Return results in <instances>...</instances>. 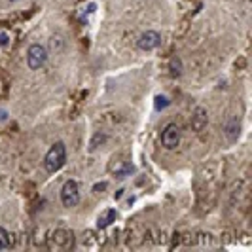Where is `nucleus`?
Masks as SVG:
<instances>
[{"mask_svg": "<svg viewBox=\"0 0 252 252\" xmlns=\"http://www.w3.org/2000/svg\"><path fill=\"white\" fill-rule=\"evenodd\" d=\"M10 42V34L6 31H0V46H6Z\"/></svg>", "mask_w": 252, "mask_h": 252, "instance_id": "2eb2a0df", "label": "nucleus"}, {"mask_svg": "<svg viewBox=\"0 0 252 252\" xmlns=\"http://www.w3.org/2000/svg\"><path fill=\"white\" fill-rule=\"evenodd\" d=\"M10 245H12V237H10V233H8L4 227H0V251L10 249Z\"/></svg>", "mask_w": 252, "mask_h": 252, "instance_id": "f8f14e48", "label": "nucleus"}, {"mask_svg": "<svg viewBox=\"0 0 252 252\" xmlns=\"http://www.w3.org/2000/svg\"><path fill=\"white\" fill-rule=\"evenodd\" d=\"M133 171H135L133 163L129 159H126V158H122V156H114L112 159H110V163H108V173L118 178L129 177Z\"/></svg>", "mask_w": 252, "mask_h": 252, "instance_id": "39448f33", "label": "nucleus"}, {"mask_svg": "<svg viewBox=\"0 0 252 252\" xmlns=\"http://www.w3.org/2000/svg\"><path fill=\"white\" fill-rule=\"evenodd\" d=\"M182 139V131L177 124H167L161 131V144L165 150H175Z\"/></svg>", "mask_w": 252, "mask_h": 252, "instance_id": "20e7f679", "label": "nucleus"}, {"mask_svg": "<svg viewBox=\"0 0 252 252\" xmlns=\"http://www.w3.org/2000/svg\"><path fill=\"white\" fill-rule=\"evenodd\" d=\"M72 231H68V229H55L53 233H51V247H57V249H68V247H72Z\"/></svg>", "mask_w": 252, "mask_h": 252, "instance_id": "6e6552de", "label": "nucleus"}, {"mask_svg": "<svg viewBox=\"0 0 252 252\" xmlns=\"http://www.w3.org/2000/svg\"><path fill=\"white\" fill-rule=\"evenodd\" d=\"M48 61V48L42 44H31L27 50V66L31 70H40Z\"/></svg>", "mask_w": 252, "mask_h": 252, "instance_id": "f03ea898", "label": "nucleus"}, {"mask_svg": "<svg viewBox=\"0 0 252 252\" xmlns=\"http://www.w3.org/2000/svg\"><path fill=\"white\" fill-rule=\"evenodd\" d=\"M161 42H163V38L158 31H146L137 40V48L140 51H154L161 46Z\"/></svg>", "mask_w": 252, "mask_h": 252, "instance_id": "423d86ee", "label": "nucleus"}, {"mask_svg": "<svg viewBox=\"0 0 252 252\" xmlns=\"http://www.w3.org/2000/svg\"><path fill=\"white\" fill-rule=\"evenodd\" d=\"M169 104H171V101H169L165 95H158V97H156V110H158V112H159V110H165Z\"/></svg>", "mask_w": 252, "mask_h": 252, "instance_id": "4468645a", "label": "nucleus"}, {"mask_svg": "<svg viewBox=\"0 0 252 252\" xmlns=\"http://www.w3.org/2000/svg\"><path fill=\"white\" fill-rule=\"evenodd\" d=\"M61 203L66 209H72L80 203V188H78V182L76 180H66L61 188Z\"/></svg>", "mask_w": 252, "mask_h": 252, "instance_id": "7ed1b4c3", "label": "nucleus"}, {"mask_svg": "<svg viewBox=\"0 0 252 252\" xmlns=\"http://www.w3.org/2000/svg\"><path fill=\"white\" fill-rule=\"evenodd\" d=\"M209 126V114H207V108L203 106H195L193 112H191V129L195 133H201L205 131Z\"/></svg>", "mask_w": 252, "mask_h": 252, "instance_id": "0eeeda50", "label": "nucleus"}, {"mask_svg": "<svg viewBox=\"0 0 252 252\" xmlns=\"http://www.w3.org/2000/svg\"><path fill=\"white\" fill-rule=\"evenodd\" d=\"M224 135H226V139L229 142H235V140L239 139L241 135V120L237 116H229L226 122V126H224Z\"/></svg>", "mask_w": 252, "mask_h": 252, "instance_id": "1a4fd4ad", "label": "nucleus"}, {"mask_svg": "<svg viewBox=\"0 0 252 252\" xmlns=\"http://www.w3.org/2000/svg\"><path fill=\"white\" fill-rule=\"evenodd\" d=\"M64 163H66V144L59 140V142L51 144L50 150L46 152V156H44V169L50 175H53V173L61 171Z\"/></svg>", "mask_w": 252, "mask_h": 252, "instance_id": "f257e3e1", "label": "nucleus"}, {"mask_svg": "<svg viewBox=\"0 0 252 252\" xmlns=\"http://www.w3.org/2000/svg\"><path fill=\"white\" fill-rule=\"evenodd\" d=\"M116 218H118V213H116V209H106L104 213H102L99 218H97V227H104L112 226V222H116Z\"/></svg>", "mask_w": 252, "mask_h": 252, "instance_id": "9d476101", "label": "nucleus"}, {"mask_svg": "<svg viewBox=\"0 0 252 252\" xmlns=\"http://www.w3.org/2000/svg\"><path fill=\"white\" fill-rule=\"evenodd\" d=\"M169 70H171V76H173V78L182 76V61H180V57H173V59L169 61Z\"/></svg>", "mask_w": 252, "mask_h": 252, "instance_id": "9b49d317", "label": "nucleus"}, {"mask_svg": "<svg viewBox=\"0 0 252 252\" xmlns=\"http://www.w3.org/2000/svg\"><path fill=\"white\" fill-rule=\"evenodd\" d=\"M6 116H8L6 110H0V122H4V120H6Z\"/></svg>", "mask_w": 252, "mask_h": 252, "instance_id": "dca6fc26", "label": "nucleus"}, {"mask_svg": "<svg viewBox=\"0 0 252 252\" xmlns=\"http://www.w3.org/2000/svg\"><path fill=\"white\" fill-rule=\"evenodd\" d=\"M50 48L53 51H61L64 48V40L63 36H59V34H55V36H51L50 40Z\"/></svg>", "mask_w": 252, "mask_h": 252, "instance_id": "ddd939ff", "label": "nucleus"}, {"mask_svg": "<svg viewBox=\"0 0 252 252\" xmlns=\"http://www.w3.org/2000/svg\"><path fill=\"white\" fill-rule=\"evenodd\" d=\"M10 2H13V4H15V2H19V0H10Z\"/></svg>", "mask_w": 252, "mask_h": 252, "instance_id": "f3484780", "label": "nucleus"}]
</instances>
